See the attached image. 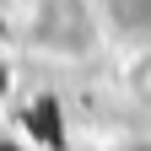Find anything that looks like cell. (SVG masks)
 Returning a JSON list of instances; mask_svg holds the SVG:
<instances>
[{
    "label": "cell",
    "mask_w": 151,
    "mask_h": 151,
    "mask_svg": "<svg viewBox=\"0 0 151 151\" xmlns=\"http://www.w3.org/2000/svg\"><path fill=\"white\" fill-rule=\"evenodd\" d=\"M119 81H124V97L135 103V108H151V49H135V54H129Z\"/></svg>",
    "instance_id": "6da1fadb"
}]
</instances>
